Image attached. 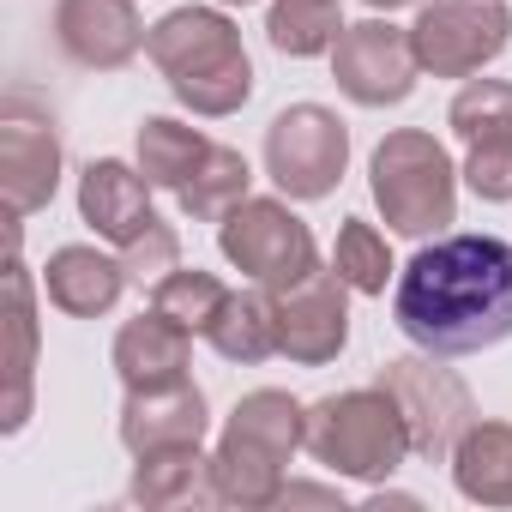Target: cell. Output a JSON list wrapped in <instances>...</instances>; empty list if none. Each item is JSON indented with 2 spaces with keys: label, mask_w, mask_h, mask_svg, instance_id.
I'll list each match as a JSON object with an SVG mask.
<instances>
[{
  "label": "cell",
  "mask_w": 512,
  "mask_h": 512,
  "mask_svg": "<svg viewBox=\"0 0 512 512\" xmlns=\"http://www.w3.org/2000/svg\"><path fill=\"white\" fill-rule=\"evenodd\" d=\"M380 386L398 398L404 428H410V452L428 458V464L452 458V446H458L464 428L476 422L470 386H464L452 368H440L434 356H398V362H386V368H380Z\"/></svg>",
  "instance_id": "obj_7"
},
{
  "label": "cell",
  "mask_w": 512,
  "mask_h": 512,
  "mask_svg": "<svg viewBox=\"0 0 512 512\" xmlns=\"http://www.w3.org/2000/svg\"><path fill=\"white\" fill-rule=\"evenodd\" d=\"M205 151H211V139L199 127H187V121H169V115H145L139 121V169H145L151 187L181 193L193 181V169L205 163Z\"/></svg>",
  "instance_id": "obj_23"
},
{
  "label": "cell",
  "mask_w": 512,
  "mask_h": 512,
  "mask_svg": "<svg viewBox=\"0 0 512 512\" xmlns=\"http://www.w3.org/2000/svg\"><path fill=\"white\" fill-rule=\"evenodd\" d=\"M350 344V284L338 278V266L302 278L296 290H278V350L302 368L332 362Z\"/></svg>",
  "instance_id": "obj_13"
},
{
  "label": "cell",
  "mask_w": 512,
  "mask_h": 512,
  "mask_svg": "<svg viewBox=\"0 0 512 512\" xmlns=\"http://www.w3.org/2000/svg\"><path fill=\"white\" fill-rule=\"evenodd\" d=\"M31 368H37V302H31V272L13 241V260H7V416H0L7 434H19L31 416Z\"/></svg>",
  "instance_id": "obj_19"
},
{
  "label": "cell",
  "mask_w": 512,
  "mask_h": 512,
  "mask_svg": "<svg viewBox=\"0 0 512 512\" xmlns=\"http://www.w3.org/2000/svg\"><path fill=\"white\" fill-rule=\"evenodd\" d=\"M79 217H85L103 241L133 247V241L157 223L145 169H133V163H121V157H97V163H85V175H79Z\"/></svg>",
  "instance_id": "obj_16"
},
{
  "label": "cell",
  "mask_w": 512,
  "mask_h": 512,
  "mask_svg": "<svg viewBox=\"0 0 512 512\" xmlns=\"http://www.w3.org/2000/svg\"><path fill=\"white\" fill-rule=\"evenodd\" d=\"M332 266H338V278H344L350 290H362V296H386V278H392V247H386V235H380L374 223L344 217L338 247H332Z\"/></svg>",
  "instance_id": "obj_27"
},
{
  "label": "cell",
  "mask_w": 512,
  "mask_h": 512,
  "mask_svg": "<svg viewBox=\"0 0 512 512\" xmlns=\"http://www.w3.org/2000/svg\"><path fill=\"white\" fill-rule=\"evenodd\" d=\"M368 187L398 235H440L446 223H458V169L446 145L422 127H398L374 145Z\"/></svg>",
  "instance_id": "obj_4"
},
{
  "label": "cell",
  "mask_w": 512,
  "mask_h": 512,
  "mask_svg": "<svg viewBox=\"0 0 512 512\" xmlns=\"http://www.w3.org/2000/svg\"><path fill=\"white\" fill-rule=\"evenodd\" d=\"M133 500L157 506V512H181V506H217V476L211 458L199 446H163L145 452L133 470Z\"/></svg>",
  "instance_id": "obj_20"
},
{
  "label": "cell",
  "mask_w": 512,
  "mask_h": 512,
  "mask_svg": "<svg viewBox=\"0 0 512 512\" xmlns=\"http://www.w3.org/2000/svg\"><path fill=\"white\" fill-rule=\"evenodd\" d=\"M247 187H253L247 157H241V151H229V145H211V151H205V163L193 169V181H187L175 199H181V211H187V217H199V223H223V217L247 199Z\"/></svg>",
  "instance_id": "obj_25"
},
{
  "label": "cell",
  "mask_w": 512,
  "mask_h": 512,
  "mask_svg": "<svg viewBox=\"0 0 512 512\" xmlns=\"http://www.w3.org/2000/svg\"><path fill=\"white\" fill-rule=\"evenodd\" d=\"M211 350L223 356V362H266V356H278V290H229V302H223V314L211 320Z\"/></svg>",
  "instance_id": "obj_22"
},
{
  "label": "cell",
  "mask_w": 512,
  "mask_h": 512,
  "mask_svg": "<svg viewBox=\"0 0 512 512\" xmlns=\"http://www.w3.org/2000/svg\"><path fill=\"white\" fill-rule=\"evenodd\" d=\"M187 356H193V332L175 326L169 314H139L115 332V374L127 386H163V380H181L187 374Z\"/></svg>",
  "instance_id": "obj_18"
},
{
  "label": "cell",
  "mask_w": 512,
  "mask_h": 512,
  "mask_svg": "<svg viewBox=\"0 0 512 512\" xmlns=\"http://www.w3.org/2000/svg\"><path fill=\"white\" fill-rule=\"evenodd\" d=\"M446 127L464 139V181H470V193L506 205L512 199V85L506 79H470L452 97Z\"/></svg>",
  "instance_id": "obj_10"
},
{
  "label": "cell",
  "mask_w": 512,
  "mask_h": 512,
  "mask_svg": "<svg viewBox=\"0 0 512 512\" xmlns=\"http://www.w3.org/2000/svg\"><path fill=\"white\" fill-rule=\"evenodd\" d=\"M410 43H416L422 73L470 79L512 43V13L500 0H422Z\"/></svg>",
  "instance_id": "obj_8"
},
{
  "label": "cell",
  "mask_w": 512,
  "mask_h": 512,
  "mask_svg": "<svg viewBox=\"0 0 512 512\" xmlns=\"http://www.w3.org/2000/svg\"><path fill=\"white\" fill-rule=\"evenodd\" d=\"M55 187H61V133L49 115H31L25 97H13L0 115V193H7L13 223L43 211Z\"/></svg>",
  "instance_id": "obj_12"
},
{
  "label": "cell",
  "mask_w": 512,
  "mask_h": 512,
  "mask_svg": "<svg viewBox=\"0 0 512 512\" xmlns=\"http://www.w3.org/2000/svg\"><path fill=\"white\" fill-rule=\"evenodd\" d=\"M223 7H253V0H223Z\"/></svg>",
  "instance_id": "obj_30"
},
{
  "label": "cell",
  "mask_w": 512,
  "mask_h": 512,
  "mask_svg": "<svg viewBox=\"0 0 512 512\" xmlns=\"http://www.w3.org/2000/svg\"><path fill=\"white\" fill-rule=\"evenodd\" d=\"M392 314L428 356H470L512 338V241L446 235L422 247L398 278Z\"/></svg>",
  "instance_id": "obj_1"
},
{
  "label": "cell",
  "mask_w": 512,
  "mask_h": 512,
  "mask_svg": "<svg viewBox=\"0 0 512 512\" xmlns=\"http://www.w3.org/2000/svg\"><path fill=\"white\" fill-rule=\"evenodd\" d=\"M217 247H223V260L235 272H247L253 284H266V290H296L302 278L320 272L314 229L284 199H241L223 217Z\"/></svg>",
  "instance_id": "obj_6"
},
{
  "label": "cell",
  "mask_w": 512,
  "mask_h": 512,
  "mask_svg": "<svg viewBox=\"0 0 512 512\" xmlns=\"http://www.w3.org/2000/svg\"><path fill=\"white\" fill-rule=\"evenodd\" d=\"M296 446H308V410L278 392V386H260L247 392L229 422H223V440L211 452V476H217V506H241V512H260V506H278L284 500V464L296 458Z\"/></svg>",
  "instance_id": "obj_2"
},
{
  "label": "cell",
  "mask_w": 512,
  "mask_h": 512,
  "mask_svg": "<svg viewBox=\"0 0 512 512\" xmlns=\"http://www.w3.org/2000/svg\"><path fill=\"white\" fill-rule=\"evenodd\" d=\"M157 73L193 115H235L253 97V61L241 49V31L211 7H175L145 37Z\"/></svg>",
  "instance_id": "obj_3"
},
{
  "label": "cell",
  "mask_w": 512,
  "mask_h": 512,
  "mask_svg": "<svg viewBox=\"0 0 512 512\" xmlns=\"http://www.w3.org/2000/svg\"><path fill=\"white\" fill-rule=\"evenodd\" d=\"M266 37H272L278 55H296V61L326 55L344 37V7H338V0H272Z\"/></svg>",
  "instance_id": "obj_24"
},
{
  "label": "cell",
  "mask_w": 512,
  "mask_h": 512,
  "mask_svg": "<svg viewBox=\"0 0 512 512\" xmlns=\"http://www.w3.org/2000/svg\"><path fill=\"white\" fill-rule=\"evenodd\" d=\"M145 25L133 0H61L55 7V43L73 67L115 73L145 49Z\"/></svg>",
  "instance_id": "obj_14"
},
{
  "label": "cell",
  "mask_w": 512,
  "mask_h": 512,
  "mask_svg": "<svg viewBox=\"0 0 512 512\" xmlns=\"http://www.w3.org/2000/svg\"><path fill=\"white\" fill-rule=\"evenodd\" d=\"M223 302H229V290H223L211 272H199V266H175L169 278L151 284V308L169 314V320L187 326V332H211V320L223 314Z\"/></svg>",
  "instance_id": "obj_26"
},
{
  "label": "cell",
  "mask_w": 512,
  "mask_h": 512,
  "mask_svg": "<svg viewBox=\"0 0 512 512\" xmlns=\"http://www.w3.org/2000/svg\"><path fill=\"white\" fill-rule=\"evenodd\" d=\"M127 260H109V253H97V247H55L49 253V266H43V290H49V302L61 308V314H73V320H97V314H109L115 302H121V290H127Z\"/></svg>",
  "instance_id": "obj_17"
},
{
  "label": "cell",
  "mask_w": 512,
  "mask_h": 512,
  "mask_svg": "<svg viewBox=\"0 0 512 512\" xmlns=\"http://www.w3.org/2000/svg\"><path fill=\"white\" fill-rule=\"evenodd\" d=\"M205 392L181 374V380H163V386H127V404H121V446L133 458L145 452H163V446H199L205 440Z\"/></svg>",
  "instance_id": "obj_15"
},
{
  "label": "cell",
  "mask_w": 512,
  "mask_h": 512,
  "mask_svg": "<svg viewBox=\"0 0 512 512\" xmlns=\"http://www.w3.org/2000/svg\"><path fill=\"white\" fill-rule=\"evenodd\" d=\"M374 13H392V7H416V0H368Z\"/></svg>",
  "instance_id": "obj_29"
},
{
  "label": "cell",
  "mask_w": 512,
  "mask_h": 512,
  "mask_svg": "<svg viewBox=\"0 0 512 512\" xmlns=\"http://www.w3.org/2000/svg\"><path fill=\"white\" fill-rule=\"evenodd\" d=\"M308 452L338 470V476H356V482H380L392 476L404 458H410V428H404V410L398 398L374 380V386H356V392H332L308 410Z\"/></svg>",
  "instance_id": "obj_5"
},
{
  "label": "cell",
  "mask_w": 512,
  "mask_h": 512,
  "mask_svg": "<svg viewBox=\"0 0 512 512\" xmlns=\"http://www.w3.org/2000/svg\"><path fill=\"white\" fill-rule=\"evenodd\" d=\"M344 163H350V127L332 109L296 103V109L272 115V127H266V175L290 199H326L344 181Z\"/></svg>",
  "instance_id": "obj_9"
},
{
  "label": "cell",
  "mask_w": 512,
  "mask_h": 512,
  "mask_svg": "<svg viewBox=\"0 0 512 512\" xmlns=\"http://www.w3.org/2000/svg\"><path fill=\"white\" fill-rule=\"evenodd\" d=\"M452 482L476 506H512V422H470L452 446Z\"/></svg>",
  "instance_id": "obj_21"
},
{
  "label": "cell",
  "mask_w": 512,
  "mask_h": 512,
  "mask_svg": "<svg viewBox=\"0 0 512 512\" xmlns=\"http://www.w3.org/2000/svg\"><path fill=\"white\" fill-rule=\"evenodd\" d=\"M416 43L410 31L386 25V19H362V25H344L338 49H332V79L350 103L362 109H386V103H404L416 91Z\"/></svg>",
  "instance_id": "obj_11"
},
{
  "label": "cell",
  "mask_w": 512,
  "mask_h": 512,
  "mask_svg": "<svg viewBox=\"0 0 512 512\" xmlns=\"http://www.w3.org/2000/svg\"><path fill=\"white\" fill-rule=\"evenodd\" d=\"M121 260H127V272H133L139 284H157V278H169V272L181 266V235L157 217L133 247H121Z\"/></svg>",
  "instance_id": "obj_28"
}]
</instances>
